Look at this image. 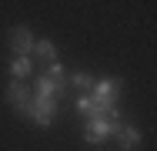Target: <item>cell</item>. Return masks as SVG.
I'll return each mask as SVG.
<instances>
[{
	"mask_svg": "<svg viewBox=\"0 0 157 151\" xmlns=\"http://www.w3.org/2000/svg\"><path fill=\"white\" fill-rule=\"evenodd\" d=\"M121 124V111L114 108L110 114H94V118L84 124V141L87 145H104L110 134H114V128Z\"/></svg>",
	"mask_w": 157,
	"mask_h": 151,
	"instance_id": "1",
	"label": "cell"
},
{
	"mask_svg": "<svg viewBox=\"0 0 157 151\" xmlns=\"http://www.w3.org/2000/svg\"><path fill=\"white\" fill-rule=\"evenodd\" d=\"M30 94H33V91H30ZM57 111H60V101L33 94V101H30V114H27V118H30L37 128H50V121H54V114H57Z\"/></svg>",
	"mask_w": 157,
	"mask_h": 151,
	"instance_id": "2",
	"label": "cell"
},
{
	"mask_svg": "<svg viewBox=\"0 0 157 151\" xmlns=\"http://www.w3.org/2000/svg\"><path fill=\"white\" fill-rule=\"evenodd\" d=\"M3 97H7V104L17 111V114H30V101H33V94H30V84L27 81H10L7 84V91H3Z\"/></svg>",
	"mask_w": 157,
	"mask_h": 151,
	"instance_id": "3",
	"label": "cell"
},
{
	"mask_svg": "<svg viewBox=\"0 0 157 151\" xmlns=\"http://www.w3.org/2000/svg\"><path fill=\"white\" fill-rule=\"evenodd\" d=\"M121 94H124V81L121 77H97L94 88H90V97L100 101V104H117Z\"/></svg>",
	"mask_w": 157,
	"mask_h": 151,
	"instance_id": "4",
	"label": "cell"
},
{
	"mask_svg": "<svg viewBox=\"0 0 157 151\" xmlns=\"http://www.w3.org/2000/svg\"><path fill=\"white\" fill-rule=\"evenodd\" d=\"M67 88H70V84H67V74H63V77H50V74H37V77H33V94H40V97H54V101H60L63 94H67Z\"/></svg>",
	"mask_w": 157,
	"mask_h": 151,
	"instance_id": "5",
	"label": "cell"
},
{
	"mask_svg": "<svg viewBox=\"0 0 157 151\" xmlns=\"http://www.w3.org/2000/svg\"><path fill=\"white\" fill-rule=\"evenodd\" d=\"M7 40H10L13 57H30V54H33V44H37V37H33L30 27H13Z\"/></svg>",
	"mask_w": 157,
	"mask_h": 151,
	"instance_id": "6",
	"label": "cell"
},
{
	"mask_svg": "<svg viewBox=\"0 0 157 151\" xmlns=\"http://www.w3.org/2000/svg\"><path fill=\"white\" fill-rule=\"evenodd\" d=\"M110 138H117V148H121V151H130V148H137V145H140V138H144V134H140V128H137V124H124V121H121V124L114 128V134H110Z\"/></svg>",
	"mask_w": 157,
	"mask_h": 151,
	"instance_id": "7",
	"label": "cell"
},
{
	"mask_svg": "<svg viewBox=\"0 0 157 151\" xmlns=\"http://www.w3.org/2000/svg\"><path fill=\"white\" fill-rule=\"evenodd\" d=\"M40 64H50V60H60V51H57V44L54 40H47V37H37V44H33V54Z\"/></svg>",
	"mask_w": 157,
	"mask_h": 151,
	"instance_id": "8",
	"label": "cell"
},
{
	"mask_svg": "<svg viewBox=\"0 0 157 151\" xmlns=\"http://www.w3.org/2000/svg\"><path fill=\"white\" fill-rule=\"evenodd\" d=\"M94 74H87V71H67V84H74V88H77V94H80V91H90L94 88Z\"/></svg>",
	"mask_w": 157,
	"mask_h": 151,
	"instance_id": "9",
	"label": "cell"
},
{
	"mask_svg": "<svg viewBox=\"0 0 157 151\" xmlns=\"http://www.w3.org/2000/svg\"><path fill=\"white\" fill-rule=\"evenodd\" d=\"M33 71V57H13L10 60V74H13V81H27Z\"/></svg>",
	"mask_w": 157,
	"mask_h": 151,
	"instance_id": "10",
	"label": "cell"
}]
</instances>
